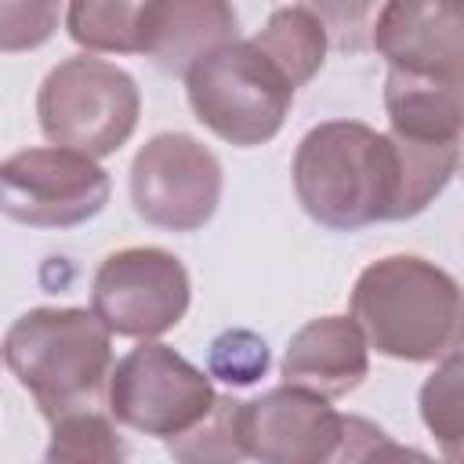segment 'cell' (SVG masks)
<instances>
[{"instance_id":"cell-1","label":"cell","mask_w":464,"mask_h":464,"mask_svg":"<svg viewBox=\"0 0 464 464\" xmlns=\"http://www.w3.org/2000/svg\"><path fill=\"white\" fill-rule=\"evenodd\" d=\"M294 192L304 214L334 232L399 221V152L388 130L362 120H326L294 152Z\"/></svg>"},{"instance_id":"cell-22","label":"cell","mask_w":464,"mask_h":464,"mask_svg":"<svg viewBox=\"0 0 464 464\" xmlns=\"http://www.w3.org/2000/svg\"><path fill=\"white\" fill-rule=\"evenodd\" d=\"M268 370V344L254 330H225L210 341V377L243 388L261 381Z\"/></svg>"},{"instance_id":"cell-5","label":"cell","mask_w":464,"mask_h":464,"mask_svg":"<svg viewBox=\"0 0 464 464\" xmlns=\"http://www.w3.org/2000/svg\"><path fill=\"white\" fill-rule=\"evenodd\" d=\"M36 116L51 145L105 160L130 141L141 116V91L127 69L94 54H72L44 76Z\"/></svg>"},{"instance_id":"cell-7","label":"cell","mask_w":464,"mask_h":464,"mask_svg":"<svg viewBox=\"0 0 464 464\" xmlns=\"http://www.w3.org/2000/svg\"><path fill=\"white\" fill-rule=\"evenodd\" d=\"M112 181L98 160L44 145L0 160V210L29 228H76L98 218Z\"/></svg>"},{"instance_id":"cell-4","label":"cell","mask_w":464,"mask_h":464,"mask_svg":"<svg viewBox=\"0 0 464 464\" xmlns=\"http://www.w3.org/2000/svg\"><path fill=\"white\" fill-rule=\"evenodd\" d=\"M185 94L210 134L254 149L283 130L297 87L254 40H232L185 69Z\"/></svg>"},{"instance_id":"cell-20","label":"cell","mask_w":464,"mask_h":464,"mask_svg":"<svg viewBox=\"0 0 464 464\" xmlns=\"http://www.w3.org/2000/svg\"><path fill=\"white\" fill-rule=\"evenodd\" d=\"M388 0H301L304 11L315 14V22L326 29V40L337 51H370V33Z\"/></svg>"},{"instance_id":"cell-16","label":"cell","mask_w":464,"mask_h":464,"mask_svg":"<svg viewBox=\"0 0 464 464\" xmlns=\"http://www.w3.org/2000/svg\"><path fill=\"white\" fill-rule=\"evenodd\" d=\"M286 76L294 87H304L326 62V29L315 22L312 11H304L301 4L297 7H279L268 14L265 29H257L250 36Z\"/></svg>"},{"instance_id":"cell-17","label":"cell","mask_w":464,"mask_h":464,"mask_svg":"<svg viewBox=\"0 0 464 464\" xmlns=\"http://www.w3.org/2000/svg\"><path fill=\"white\" fill-rule=\"evenodd\" d=\"M460 352H446L435 366V373L420 384V417L435 442L442 446L446 460H460L464 442V392H460Z\"/></svg>"},{"instance_id":"cell-8","label":"cell","mask_w":464,"mask_h":464,"mask_svg":"<svg viewBox=\"0 0 464 464\" xmlns=\"http://www.w3.org/2000/svg\"><path fill=\"white\" fill-rule=\"evenodd\" d=\"M188 301V268L163 246H123L98 265L91 283V312L109 334L134 341L174 330Z\"/></svg>"},{"instance_id":"cell-13","label":"cell","mask_w":464,"mask_h":464,"mask_svg":"<svg viewBox=\"0 0 464 464\" xmlns=\"http://www.w3.org/2000/svg\"><path fill=\"white\" fill-rule=\"evenodd\" d=\"M239 40V18L232 0H156L145 58L163 72H181L203 54Z\"/></svg>"},{"instance_id":"cell-15","label":"cell","mask_w":464,"mask_h":464,"mask_svg":"<svg viewBox=\"0 0 464 464\" xmlns=\"http://www.w3.org/2000/svg\"><path fill=\"white\" fill-rule=\"evenodd\" d=\"M156 0H69L65 29L91 54H145Z\"/></svg>"},{"instance_id":"cell-19","label":"cell","mask_w":464,"mask_h":464,"mask_svg":"<svg viewBox=\"0 0 464 464\" xmlns=\"http://www.w3.org/2000/svg\"><path fill=\"white\" fill-rule=\"evenodd\" d=\"M44 457L47 460H123L127 446L120 442L112 420L91 406V410H72L51 420V442Z\"/></svg>"},{"instance_id":"cell-12","label":"cell","mask_w":464,"mask_h":464,"mask_svg":"<svg viewBox=\"0 0 464 464\" xmlns=\"http://www.w3.org/2000/svg\"><path fill=\"white\" fill-rule=\"evenodd\" d=\"M279 373L286 384H301L326 399H341L366 381L370 344L352 315H319L290 337Z\"/></svg>"},{"instance_id":"cell-3","label":"cell","mask_w":464,"mask_h":464,"mask_svg":"<svg viewBox=\"0 0 464 464\" xmlns=\"http://www.w3.org/2000/svg\"><path fill=\"white\" fill-rule=\"evenodd\" d=\"M0 355L47 420L98 406L112 334L91 308H29L4 334Z\"/></svg>"},{"instance_id":"cell-14","label":"cell","mask_w":464,"mask_h":464,"mask_svg":"<svg viewBox=\"0 0 464 464\" xmlns=\"http://www.w3.org/2000/svg\"><path fill=\"white\" fill-rule=\"evenodd\" d=\"M460 91L464 83L457 80L388 69V80H384L388 130L417 141H460V127H464Z\"/></svg>"},{"instance_id":"cell-11","label":"cell","mask_w":464,"mask_h":464,"mask_svg":"<svg viewBox=\"0 0 464 464\" xmlns=\"http://www.w3.org/2000/svg\"><path fill=\"white\" fill-rule=\"evenodd\" d=\"M370 47L388 69L464 83V0H388Z\"/></svg>"},{"instance_id":"cell-6","label":"cell","mask_w":464,"mask_h":464,"mask_svg":"<svg viewBox=\"0 0 464 464\" xmlns=\"http://www.w3.org/2000/svg\"><path fill=\"white\" fill-rule=\"evenodd\" d=\"M214 395L210 373L152 337L116 359L105 381L109 417L152 439H174L196 428L214 406Z\"/></svg>"},{"instance_id":"cell-21","label":"cell","mask_w":464,"mask_h":464,"mask_svg":"<svg viewBox=\"0 0 464 464\" xmlns=\"http://www.w3.org/2000/svg\"><path fill=\"white\" fill-rule=\"evenodd\" d=\"M62 22V0H0V51H36Z\"/></svg>"},{"instance_id":"cell-18","label":"cell","mask_w":464,"mask_h":464,"mask_svg":"<svg viewBox=\"0 0 464 464\" xmlns=\"http://www.w3.org/2000/svg\"><path fill=\"white\" fill-rule=\"evenodd\" d=\"M239 399L232 395H214V406L207 410V417L188 428L185 435L167 439V453L174 460H239L246 457L243 450V435H239Z\"/></svg>"},{"instance_id":"cell-10","label":"cell","mask_w":464,"mask_h":464,"mask_svg":"<svg viewBox=\"0 0 464 464\" xmlns=\"http://www.w3.org/2000/svg\"><path fill=\"white\" fill-rule=\"evenodd\" d=\"M243 450L265 464H323L337 460L344 446V413L326 395L279 384L239 406Z\"/></svg>"},{"instance_id":"cell-9","label":"cell","mask_w":464,"mask_h":464,"mask_svg":"<svg viewBox=\"0 0 464 464\" xmlns=\"http://www.w3.org/2000/svg\"><path fill=\"white\" fill-rule=\"evenodd\" d=\"M221 188L218 156L181 130L149 138L130 163V203L138 218L167 232L203 228L221 203Z\"/></svg>"},{"instance_id":"cell-2","label":"cell","mask_w":464,"mask_h":464,"mask_svg":"<svg viewBox=\"0 0 464 464\" xmlns=\"http://www.w3.org/2000/svg\"><path fill=\"white\" fill-rule=\"evenodd\" d=\"M352 319L366 344L399 362H439L460 341L457 279L417 254L370 261L352 286Z\"/></svg>"}]
</instances>
